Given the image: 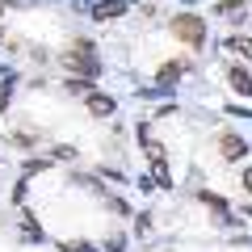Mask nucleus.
Instances as JSON below:
<instances>
[{
	"mask_svg": "<svg viewBox=\"0 0 252 252\" xmlns=\"http://www.w3.org/2000/svg\"><path fill=\"white\" fill-rule=\"evenodd\" d=\"M172 34H177V38H185L189 46H202L206 30H202V21L193 17V13H181V17H172Z\"/></svg>",
	"mask_w": 252,
	"mask_h": 252,
	"instance_id": "f257e3e1",
	"label": "nucleus"
},
{
	"mask_svg": "<svg viewBox=\"0 0 252 252\" xmlns=\"http://www.w3.org/2000/svg\"><path fill=\"white\" fill-rule=\"evenodd\" d=\"M63 59H67V67H80V72H89V76H97V59H93V46L84 42H72L67 46V55H63Z\"/></svg>",
	"mask_w": 252,
	"mask_h": 252,
	"instance_id": "f03ea898",
	"label": "nucleus"
},
{
	"mask_svg": "<svg viewBox=\"0 0 252 252\" xmlns=\"http://www.w3.org/2000/svg\"><path fill=\"white\" fill-rule=\"evenodd\" d=\"M219 152H223L227 160H240V156H244V139H240V135H223V143H219Z\"/></svg>",
	"mask_w": 252,
	"mask_h": 252,
	"instance_id": "7ed1b4c3",
	"label": "nucleus"
},
{
	"mask_svg": "<svg viewBox=\"0 0 252 252\" xmlns=\"http://www.w3.org/2000/svg\"><path fill=\"white\" fill-rule=\"evenodd\" d=\"M89 109H93L97 118H105V114H114V101H109L105 93H89Z\"/></svg>",
	"mask_w": 252,
	"mask_h": 252,
	"instance_id": "20e7f679",
	"label": "nucleus"
},
{
	"mask_svg": "<svg viewBox=\"0 0 252 252\" xmlns=\"http://www.w3.org/2000/svg\"><path fill=\"white\" fill-rule=\"evenodd\" d=\"M231 84H235L240 93H252V76L244 72V67H231Z\"/></svg>",
	"mask_w": 252,
	"mask_h": 252,
	"instance_id": "39448f33",
	"label": "nucleus"
},
{
	"mask_svg": "<svg viewBox=\"0 0 252 252\" xmlns=\"http://www.w3.org/2000/svg\"><path fill=\"white\" fill-rule=\"evenodd\" d=\"M122 9H126L122 0H105V4H97V17H101V21H105V17H118Z\"/></svg>",
	"mask_w": 252,
	"mask_h": 252,
	"instance_id": "423d86ee",
	"label": "nucleus"
},
{
	"mask_svg": "<svg viewBox=\"0 0 252 252\" xmlns=\"http://www.w3.org/2000/svg\"><path fill=\"white\" fill-rule=\"evenodd\" d=\"M172 80H181V63H164L160 67V84H172Z\"/></svg>",
	"mask_w": 252,
	"mask_h": 252,
	"instance_id": "0eeeda50",
	"label": "nucleus"
},
{
	"mask_svg": "<svg viewBox=\"0 0 252 252\" xmlns=\"http://www.w3.org/2000/svg\"><path fill=\"white\" fill-rule=\"evenodd\" d=\"M227 46H231L235 55H252V38H231Z\"/></svg>",
	"mask_w": 252,
	"mask_h": 252,
	"instance_id": "6e6552de",
	"label": "nucleus"
},
{
	"mask_svg": "<svg viewBox=\"0 0 252 252\" xmlns=\"http://www.w3.org/2000/svg\"><path fill=\"white\" fill-rule=\"evenodd\" d=\"M67 93H76V97H89V84H84V80H67Z\"/></svg>",
	"mask_w": 252,
	"mask_h": 252,
	"instance_id": "1a4fd4ad",
	"label": "nucleus"
},
{
	"mask_svg": "<svg viewBox=\"0 0 252 252\" xmlns=\"http://www.w3.org/2000/svg\"><path fill=\"white\" fill-rule=\"evenodd\" d=\"M244 185H248V189H252V168H248V172H244Z\"/></svg>",
	"mask_w": 252,
	"mask_h": 252,
	"instance_id": "9d476101",
	"label": "nucleus"
},
{
	"mask_svg": "<svg viewBox=\"0 0 252 252\" xmlns=\"http://www.w3.org/2000/svg\"><path fill=\"white\" fill-rule=\"evenodd\" d=\"M4 4H9V0H0V9H4Z\"/></svg>",
	"mask_w": 252,
	"mask_h": 252,
	"instance_id": "9b49d317",
	"label": "nucleus"
},
{
	"mask_svg": "<svg viewBox=\"0 0 252 252\" xmlns=\"http://www.w3.org/2000/svg\"><path fill=\"white\" fill-rule=\"evenodd\" d=\"M0 38H4V34H0Z\"/></svg>",
	"mask_w": 252,
	"mask_h": 252,
	"instance_id": "f8f14e48",
	"label": "nucleus"
}]
</instances>
